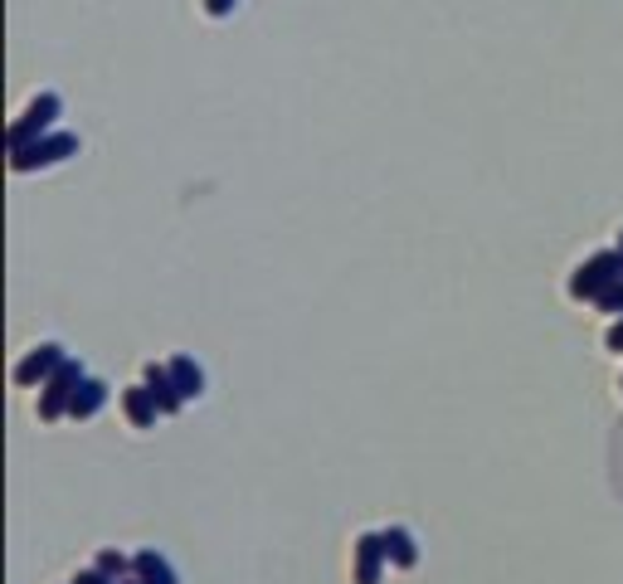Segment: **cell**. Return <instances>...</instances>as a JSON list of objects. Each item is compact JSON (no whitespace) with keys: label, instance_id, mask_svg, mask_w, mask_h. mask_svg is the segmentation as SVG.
Listing matches in <instances>:
<instances>
[{"label":"cell","instance_id":"obj_1","mask_svg":"<svg viewBox=\"0 0 623 584\" xmlns=\"http://www.w3.org/2000/svg\"><path fill=\"white\" fill-rule=\"evenodd\" d=\"M88 375H83V365L69 356V361L59 365L49 380H44V390H39V419H64L69 414V404H74V395H78V385H83Z\"/></svg>","mask_w":623,"mask_h":584},{"label":"cell","instance_id":"obj_2","mask_svg":"<svg viewBox=\"0 0 623 584\" xmlns=\"http://www.w3.org/2000/svg\"><path fill=\"white\" fill-rule=\"evenodd\" d=\"M74 151H78V137H69V132H59V137H44V142L20 146V151L10 156V166H15V171H35V166H54V161L74 156Z\"/></svg>","mask_w":623,"mask_h":584},{"label":"cell","instance_id":"obj_3","mask_svg":"<svg viewBox=\"0 0 623 584\" xmlns=\"http://www.w3.org/2000/svg\"><path fill=\"white\" fill-rule=\"evenodd\" d=\"M59 108H64V103H59V93H39L35 103H30V112H25V117L10 127V151L30 146V137H35V132H44V127L59 117Z\"/></svg>","mask_w":623,"mask_h":584},{"label":"cell","instance_id":"obj_4","mask_svg":"<svg viewBox=\"0 0 623 584\" xmlns=\"http://www.w3.org/2000/svg\"><path fill=\"white\" fill-rule=\"evenodd\" d=\"M64 361H69V356H64V346H59V341H44V346H35L25 361L15 365V380H20V385H35V380L44 385V380H49V375H54Z\"/></svg>","mask_w":623,"mask_h":584},{"label":"cell","instance_id":"obj_5","mask_svg":"<svg viewBox=\"0 0 623 584\" xmlns=\"http://www.w3.org/2000/svg\"><path fill=\"white\" fill-rule=\"evenodd\" d=\"M142 385H147L151 395H156L161 414H181V409H185V400L176 395V380H171V365L147 361V370H142Z\"/></svg>","mask_w":623,"mask_h":584},{"label":"cell","instance_id":"obj_6","mask_svg":"<svg viewBox=\"0 0 623 584\" xmlns=\"http://www.w3.org/2000/svg\"><path fill=\"white\" fill-rule=\"evenodd\" d=\"M390 565L385 555V541L380 536H361L356 541V584H380V570Z\"/></svg>","mask_w":623,"mask_h":584},{"label":"cell","instance_id":"obj_7","mask_svg":"<svg viewBox=\"0 0 623 584\" xmlns=\"http://www.w3.org/2000/svg\"><path fill=\"white\" fill-rule=\"evenodd\" d=\"M122 409H127V419H132L137 429H151V424L161 419V404H156V395H151L147 385H132V390L122 395Z\"/></svg>","mask_w":623,"mask_h":584},{"label":"cell","instance_id":"obj_8","mask_svg":"<svg viewBox=\"0 0 623 584\" xmlns=\"http://www.w3.org/2000/svg\"><path fill=\"white\" fill-rule=\"evenodd\" d=\"M132 575L147 580V584H181L176 580V570H171V560L156 555V550H137V555H132Z\"/></svg>","mask_w":623,"mask_h":584},{"label":"cell","instance_id":"obj_9","mask_svg":"<svg viewBox=\"0 0 623 584\" xmlns=\"http://www.w3.org/2000/svg\"><path fill=\"white\" fill-rule=\"evenodd\" d=\"M171 380H176V395L181 400H200V390H205V370L190 361V356H171Z\"/></svg>","mask_w":623,"mask_h":584},{"label":"cell","instance_id":"obj_10","mask_svg":"<svg viewBox=\"0 0 623 584\" xmlns=\"http://www.w3.org/2000/svg\"><path fill=\"white\" fill-rule=\"evenodd\" d=\"M103 404H108V385H103V380H83L74 404H69V419H93Z\"/></svg>","mask_w":623,"mask_h":584},{"label":"cell","instance_id":"obj_11","mask_svg":"<svg viewBox=\"0 0 623 584\" xmlns=\"http://www.w3.org/2000/svg\"><path fill=\"white\" fill-rule=\"evenodd\" d=\"M380 541H385V555H390V565H400V570H409V565L419 560V550H414V536H409L404 526H390V531H380Z\"/></svg>","mask_w":623,"mask_h":584},{"label":"cell","instance_id":"obj_12","mask_svg":"<svg viewBox=\"0 0 623 584\" xmlns=\"http://www.w3.org/2000/svg\"><path fill=\"white\" fill-rule=\"evenodd\" d=\"M98 570H103L112 584H122L127 575H132V560H127V555H117V550H103V555H98Z\"/></svg>","mask_w":623,"mask_h":584},{"label":"cell","instance_id":"obj_13","mask_svg":"<svg viewBox=\"0 0 623 584\" xmlns=\"http://www.w3.org/2000/svg\"><path fill=\"white\" fill-rule=\"evenodd\" d=\"M234 5H239V0H205V15H215V20H220V15H229Z\"/></svg>","mask_w":623,"mask_h":584},{"label":"cell","instance_id":"obj_14","mask_svg":"<svg viewBox=\"0 0 623 584\" xmlns=\"http://www.w3.org/2000/svg\"><path fill=\"white\" fill-rule=\"evenodd\" d=\"M604 341H609V351H619V356H623V317L614 322V327H609V336H604Z\"/></svg>","mask_w":623,"mask_h":584},{"label":"cell","instance_id":"obj_15","mask_svg":"<svg viewBox=\"0 0 623 584\" xmlns=\"http://www.w3.org/2000/svg\"><path fill=\"white\" fill-rule=\"evenodd\" d=\"M122 584H147V580H137V575H127V580H122Z\"/></svg>","mask_w":623,"mask_h":584},{"label":"cell","instance_id":"obj_16","mask_svg":"<svg viewBox=\"0 0 623 584\" xmlns=\"http://www.w3.org/2000/svg\"><path fill=\"white\" fill-rule=\"evenodd\" d=\"M619 258H623V239H619Z\"/></svg>","mask_w":623,"mask_h":584}]
</instances>
